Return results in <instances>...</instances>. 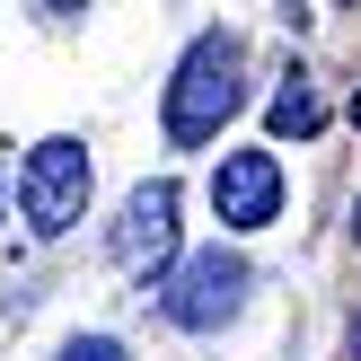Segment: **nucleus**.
Segmentation results:
<instances>
[{"mask_svg":"<svg viewBox=\"0 0 361 361\" xmlns=\"http://www.w3.org/2000/svg\"><path fill=\"white\" fill-rule=\"evenodd\" d=\"M238 115V35H194V53L168 80V141L194 150Z\"/></svg>","mask_w":361,"mask_h":361,"instance_id":"obj_1","label":"nucleus"},{"mask_svg":"<svg viewBox=\"0 0 361 361\" xmlns=\"http://www.w3.org/2000/svg\"><path fill=\"white\" fill-rule=\"evenodd\" d=\"M18 203L44 238H62L71 221L88 212V150L80 141H35L27 150V176H18Z\"/></svg>","mask_w":361,"mask_h":361,"instance_id":"obj_2","label":"nucleus"},{"mask_svg":"<svg viewBox=\"0 0 361 361\" xmlns=\"http://www.w3.org/2000/svg\"><path fill=\"white\" fill-rule=\"evenodd\" d=\"M238 300H247V264L221 256V247L185 256V264H176V282H168V317H176V326H194V335H212L221 317H238Z\"/></svg>","mask_w":361,"mask_h":361,"instance_id":"obj_3","label":"nucleus"},{"mask_svg":"<svg viewBox=\"0 0 361 361\" xmlns=\"http://www.w3.org/2000/svg\"><path fill=\"white\" fill-rule=\"evenodd\" d=\"M212 212H221L229 229H264L282 212V168L274 150H229L221 168H212Z\"/></svg>","mask_w":361,"mask_h":361,"instance_id":"obj_4","label":"nucleus"},{"mask_svg":"<svg viewBox=\"0 0 361 361\" xmlns=\"http://www.w3.org/2000/svg\"><path fill=\"white\" fill-rule=\"evenodd\" d=\"M168 256H176V185L159 176V185H133V203H123L115 264H123V274H159Z\"/></svg>","mask_w":361,"mask_h":361,"instance_id":"obj_5","label":"nucleus"},{"mask_svg":"<svg viewBox=\"0 0 361 361\" xmlns=\"http://www.w3.org/2000/svg\"><path fill=\"white\" fill-rule=\"evenodd\" d=\"M317 123H326V106H317V88H309V80H291V88L274 97V133H282V141H309Z\"/></svg>","mask_w":361,"mask_h":361,"instance_id":"obj_6","label":"nucleus"},{"mask_svg":"<svg viewBox=\"0 0 361 361\" xmlns=\"http://www.w3.org/2000/svg\"><path fill=\"white\" fill-rule=\"evenodd\" d=\"M62 361H123V353H115V344H106V335H88V344H71Z\"/></svg>","mask_w":361,"mask_h":361,"instance_id":"obj_7","label":"nucleus"},{"mask_svg":"<svg viewBox=\"0 0 361 361\" xmlns=\"http://www.w3.org/2000/svg\"><path fill=\"white\" fill-rule=\"evenodd\" d=\"M353 361H361V317H353Z\"/></svg>","mask_w":361,"mask_h":361,"instance_id":"obj_8","label":"nucleus"},{"mask_svg":"<svg viewBox=\"0 0 361 361\" xmlns=\"http://www.w3.org/2000/svg\"><path fill=\"white\" fill-rule=\"evenodd\" d=\"M353 123H361V88H353Z\"/></svg>","mask_w":361,"mask_h":361,"instance_id":"obj_9","label":"nucleus"},{"mask_svg":"<svg viewBox=\"0 0 361 361\" xmlns=\"http://www.w3.org/2000/svg\"><path fill=\"white\" fill-rule=\"evenodd\" d=\"M53 9H80V0H53Z\"/></svg>","mask_w":361,"mask_h":361,"instance_id":"obj_10","label":"nucleus"}]
</instances>
